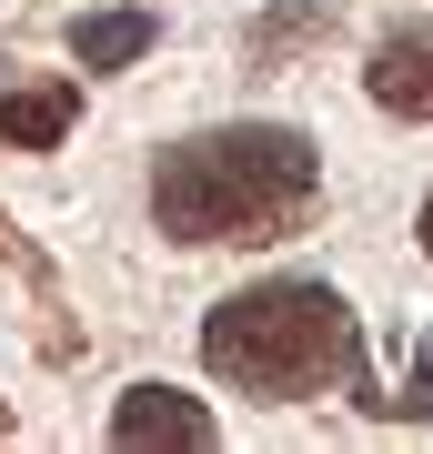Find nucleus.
I'll list each match as a JSON object with an SVG mask.
<instances>
[{
    "label": "nucleus",
    "instance_id": "obj_1",
    "mask_svg": "<svg viewBox=\"0 0 433 454\" xmlns=\"http://www.w3.org/2000/svg\"><path fill=\"white\" fill-rule=\"evenodd\" d=\"M322 202V152L292 121H222L192 131L151 162V223L161 243L202 253V243H282L303 232Z\"/></svg>",
    "mask_w": 433,
    "mask_h": 454
},
{
    "label": "nucleus",
    "instance_id": "obj_2",
    "mask_svg": "<svg viewBox=\"0 0 433 454\" xmlns=\"http://www.w3.org/2000/svg\"><path fill=\"white\" fill-rule=\"evenodd\" d=\"M202 364L222 373L232 394L252 404H313V394L353 384L363 364V333H353V303L313 273H273L252 293H222L202 324Z\"/></svg>",
    "mask_w": 433,
    "mask_h": 454
},
{
    "label": "nucleus",
    "instance_id": "obj_3",
    "mask_svg": "<svg viewBox=\"0 0 433 454\" xmlns=\"http://www.w3.org/2000/svg\"><path fill=\"white\" fill-rule=\"evenodd\" d=\"M212 434H222V424H212L192 394H172V384H131L121 404H112V444H121V454H142V444H161V454H212Z\"/></svg>",
    "mask_w": 433,
    "mask_h": 454
},
{
    "label": "nucleus",
    "instance_id": "obj_4",
    "mask_svg": "<svg viewBox=\"0 0 433 454\" xmlns=\"http://www.w3.org/2000/svg\"><path fill=\"white\" fill-rule=\"evenodd\" d=\"M363 91H373V112H393V121H433V20H414V31H383V41H373Z\"/></svg>",
    "mask_w": 433,
    "mask_h": 454
},
{
    "label": "nucleus",
    "instance_id": "obj_5",
    "mask_svg": "<svg viewBox=\"0 0 433 454\" xmlns=\"http://www.w3.org/2000/svg\"><path fill=\"white\" fill-rule=\"evenodd\" d=\"M81 112V91L71 82H31V91H0V142H20V152H50L71 131Z\"/></svg>",
    "mask_w": 433,
    "mask_h": 454
},
{
    "label": "nucleus",
    "instance_id": "obj_6",
    "mask_svg": "<svg viewBox=\"0 0 433 454\" xmlns=\"http://www.w3.org/2000/svg\"><path fill=\"white\" fill-rule=\"evenodd\" d=\"M151 51V11H91V20H71V61L81 71H121V61H142Z\"/></svg>",
    "mask_w": 433,
    "mask_h": 454
},
{
    "label": "nucleus",
    "instance_id": "obj_7",
    "mask_svg": "<svg viewBox=\"0 0 433 454\" xmlns=\"http://www.w3.org/2000/svg\"><path fill=\"white\" fill-rule=\"evenodd\" d=\"M383 414H433V333H423V373L403 394H383Z\"/></svg>",
    "mask_w": 433,
    "mask_h": 454
},
{
    "label": "nucleus",
    "instance_id": "obj_8",
    "mask_svg": "<svg viewBox=\"0 0 433 454\" xmlns=\"http://www.w3.org/2000/svg\"><path fill=\"white\" fill-rule=\"evenodd\" d=\"M414 232H423V253H433V192H423V212H414Z\"/></svg>",
    "mask_w": 433,
    "mask_h": 454
},
{
    "label": "nucleus",
    "instance_id": "obj_9",
    "mask_svg": "<svg viewBox=\"0 0 433 454\" xmlns=\"http://www.w3.org/2000/svg\"><path fill=\"white\" fill-rule=\"evenodd\" d=\"M0 243H11V223H0Z\"/></svg>",
    "mask_w": 433,
    "mask_h": 454
}]
</instances>
